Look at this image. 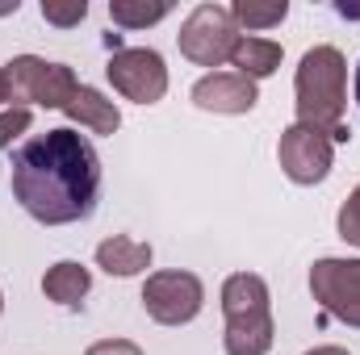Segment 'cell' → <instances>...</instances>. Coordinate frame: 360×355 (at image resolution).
Masks as SVG:
<instances>
[{
    "label": "cell",
    "mask_w": 360,
    "mask_h": 355,
    "mask_svg": "<svg viewBox=\"0 0 360 355\" xmlns=\"http://www.w3.org/2000/svg\"><path fill=\"white\" fill-rule=\"evenodd\" d=\"M13 196L42 226L84 222L101 196V155L89 138L72 126L34 134L13 151Z\"/></svg>",
    "instance_id": "obj_1"
},
{
    "label": "cell",
    "mask_w": 360,
    "mask_h": 355,
    "mask_svg": "<svg viewBox=\"0 0 360 355\" xmlns=\"http://www.w3.org/2000/svg\"><path fill=\"white\" fill-rule=\"evenodd\" d=\"M297 121L323 130L331 142H348L352 130L344 121L348 109V59L335 46H310L293 76Z\"/></svg>",
    "instance_id": "obj_2"
},
{
    "label": "cell",
    "mask_w": 360,
    "mask_h": 355,
    "mask_svg": "<svg viewBox=\"0 0 360 355\" xmlns=\"http://www.w3.org/2000/svg\"><path fill=\"white\" fill-rule=\"evenodd\" d=\"M222 314H226V330H222V347L226 355H269L272 351V297L264 276L256 272H235L222 284Z\"/></svg>",
    "instance_id": "obj_3"
},
{
    "label": "cell",
    "mask_w": 360,
    "mask_h": 355,
    "mask_svg": "<svg viewBox=\"0 0 360 355\" xmlns=\"http://www.w3.org/2000/svg\"><path fill=\"white\" fill-rule=\"evenodd\" d=\"M4 80H8V105L13 109H68V100L76 96L80 80L68 63H46L38 55H17L4 63Z\"/></svg>",
    "instance_id": "obj_4"
},
{
    "label": "cell",
    "mask_w": 360,
    "mask_h": 355,
    "mask_svg": "<svg viewBox=\"0 0 360 355\" xmlns=\"http://www.w3.org/2000/svg\"><path fill=\"white\" fill-rule=\"evenodd\" d=\"M239 38L243 34H239V25H235V17H231L226 4H197L184 17V25H180V34H176L180 55L188 63H197V67H222V63H231Z\"/></svg>",
    "instance_id": "obj_5"
},
{
    "label": "cell",
    "mask_w": 360,
    "mask_h": 355,
    "mask_svg": "<svg viewBox=\"0 0 360 355\" xmlns=\"http://www.w3.org/2000/svg\"><path fill=\"white\" fill-rule=\"evenodd\" d=\"M201 305H205V284L193 272H180V267L155 272L143 284V309L160 326H184V322H193L201 314Z\"/></svg>",
    "instance_id": "obj_6"
},
{
    "label": "cell",
    "mask_w": 360,
    "mask_h": 355,
    "mask_svg": "<svg viewBox=\"0 0 360 355\" xmlns=\"http://www.w3.org/2000/svg\"><path fill=\"white\" fill-rule=\"evenodd\" d=\"M276 159H281V172L293 180V184L314 188V184H323V180L331 176V168H335V142L323 130L293 121V126L281 130Z\"/></svg>",
    "instance_id": "obj_7"
},
{
    "label": "cell",
    "mask_w": 360,
    "mask_h": 355,
    "mask_svg": "<svg viewBox=\"0 0 360 355\" xmlns=\"http://www.w3.org/2000/svg\"><path fill=\"white\" fill-rule=\"evenodd\" d=\"M105 76H109L113 92H122V96L134 100V105H155V100H164V92H168L164 55L151 51V46H122V51H113Z\"/></svg>",
    "instance_id": "obj_8"
},
{
    "label": "cell",
    "mask_w": 360,
    "mask_h": 355,
    "mask_svg": "<svg viewBox=\"0 0 360 355\" xmlns=\"http://www.w3.org/2000/svg\"><path fill=\"white\" fill-rule=\"evenodd\" d=\"M310 293L327 318L360 330V260H319L310 267Z\"/></svg>",
    "instance_id": "obj_9"
},
{
    "label": "cell",
    "mask_w": 360,
    "mask_h": 355,
    "mask_svg": "<svg viewBox=\"0 0 360 355\" xmlns=\"http://www.w3.org/2000/svg\"><path fill=\"white\" fill-rule=\"evenodd\" d=\"M256 100H260L256 80L239 72H210L193 84V105L205 113H252Z\"/></svg>",
    "instance_id": "obj_10"
},
{
    "label": "cell",
    "mask_w": 360,
    "mask_h": 355,
    "mask_svg": "<svg viewBox=\"0 0 360 355\" xmlns=\"http://www.w3.org/2000/svg\"><path fill=\"white\" fill-rule=\"evenodd\" d=\"M63 117H68L72 126L92 130V134H117V126H122V109H117L105 92L89 88V84L76 88V96H72L68 109H63Z\"/></svg>",
    "instance_id": "obj_11"
},
{
    "label": "cell",
    "mask_w": 360,
    "mask_h": 355,
    "mask_svg": "<svg viewBox=\"0 0 360 355\" xmlns=\"http://www.w3.org/2000/svg\"><path fill=\"white\" fill-rule=\"evenodd\" d=\"M151 243H139V239H130V234H113V239H105V243H96V267H105L109 276H139V272H147L151 267Z\"/></svg>",
    "instance_id": "obj_12"
},
{
    "label": "cell",
    "mask_w": 360,
    "mask_h": 355,
    "mask_svg": "<svg viewBox=\"0 0 360 355\" xmlns=\"http://www.w3.org/2000/svg\"><path fill=\"white\" fill-rule=\"evenodd\" d=\"M89 288H92V272L84 264H76V260H59L55 267H46V276H42L46 301H55V305H63V309L84 305Z\"/></svg>",
    "instance_id": "obj_13"
},
{
    "label": "cell",
    "mask_w": 360,
    "mask_h": 355,
    "mask_svg": "<svg viewBox=\"0 0 360 355\" xmlns=\"http://www.w3.org/2000/svg\"><path fill=\"white\" fill-rule=\"evenodd\" d=\"M281 42H272V38H239V46H235V55H231V67L239 72V76H248V80H264L272 76L276 67H281Z\"/></svg>",
    "instance_id": "obj_14"
},
{
    "label": "cell",
    "mask_w": 360,
    "mask_h": 355,
    "mask_svg": "<svg viewBox=\"0 0 360 355\" xmlns=\"http://www.w3.org/2000/svg\"><path fill=\"white\" fill-rule=\"evenodd\" d=\"M231 17L243 29H272V25H281L289 17V4L285 0H235Z\"/></svg>",
    "instance_id": "obj_15"
},
{
    "label": "cell",
    "mask_w": 360,
    "mask_h": 355,
    "mask_svg": "<svg viewBox=\"0 0 360 355\" xmlns=\"http://www.w3.org/2000/svg\"><path fill=\"white\" fill-rule=\"evenodd\" d=\"M172 13V4H147V0H109V17H113V25H122V29H147V25H155V21H164Z\"/></svg>",
    "instance_id": "obj_16"
},
{
    "label": "cell",
    "mask_w": 360,
    "mask_h": 355,
    "mask_svg": "<svg viewBox=\"0 0 360 355\" xmlns=\"http://www.w3.org/2000/svg\"><path fill=\"white\" fill-rule=\"evenodd\" d=\"M42 17L51 21V25H59V29H72V25H80L84 17H89V4L84 0H42Z\"/></svg>",
    "instance_id": "obj_17"
},
{
    "label": "cell",
    "mask_w": 360,
    "mask_h": 355,
    "mask_svg": "<svg viewBox=\"0 0 360 355\" xmlns=\"http://www.w3.org/2000/svg\"><path fill=\"white\" fill-rule=\"evenodd\" d=\"M335 230H340V239H344V243H352V247H360V184L352 188V192H348V201L340 205Z\"/></svg>",
    "instance_id": "obj_18"
},
{
    "label": "cell",
    "mask_w": 360,
    "mask_h": 355,
    "mask_svg": "<svg viewBox=\"0 0 360 355\" xmlns=\"http://www.w3.org/2000/svg\"><path fill=\"white\" fill-rule=\"evenodd\" d=\"M30 121H34L30 109H13V105H8V109L0 113V151H8V147L30 130Z\"/></svg>",
    "instance_id": "obj_19"
},
{
    "label": "cell",
    "mask_w": 360,
    "mask_h": 355,
    "mask_svg": "<svg viewBox=\"0 0 360 355\" xmlns=\"http://www.w3.org/2000/svg\"><path fill=\"white\" fill-rule=\"evenodd\" d=\"M84 355H143V347L130 343V339H101V343H92Z\"/></svg>",
    "instance_id": "obj_20"
},
{
    "label": "cell",
    "mask_w": 360,
    "mask_h": 355,
    "mask_svg": "<svg viewBox=\"0 0 360 355\" xmlns=\"http://www.w3.org/2000/svg\"><path fill=\"white\" fill-rule=\"evenodd\" d=\"M306 355H348L344 347H314V351H306Z\"/></svg>",
    "instance_id": "obj_21"
},
{
    "label": "cell",
    "mask_w": 360,
    "mask_h": 355,
    "mask_svg": "<svg viewBox=\"0 0 360 355\" xmlns=\"http://www.w3.org/2000/svg\"><path fill=\"white\" fill-rule=\"evenodd\" d=\"M0 105H8V80H4V67H0Z\"/></svg>",
    "instance_id": "obj_22"
},
{
    "label": "cell",
    "mask_w": 360,
    "mask_h": 355,
    "mask_svg": "<svg viewBox=\"0 0 360 355\" xmlns=\"http://www.w3.org/2000/svg\"><path fill=\"white\" fill-rule=\"evenodd\" d=\"M356 105H360V63H356Z\"/></svg>",
    "instance_id": "obj_23"
},
{
    "label": "cell",
    "mask_w": 360,
    "mask_h": 355,
    "mask_svg": "<svg viewBox=\"0 0 360 355\" xmlns=\"http://www.w3.org/2000/svg\"><path fill=\"white\" fill-rule=\"evenodd\" d=\"M0 309H4V293H0Z\"/></svg>",
    "instance_id": "obj_24"
}]
</instances>
